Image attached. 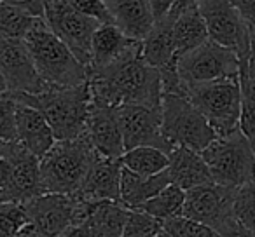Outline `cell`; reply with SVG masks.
<instances>
[{"instance_id": "1", "label": "cell", "mask_w": 255, "mask_h": 237, "mask_svg": "<svg viewBox=\"0 0 255 237\" xmlns=\"http://www.w3.org/2000/svg\"><path fill=\"white\" fill-rule=\"evenodd\" d=\"M91 101L100 106L143 105L161 108L163 85L159 70L142 58V42L109 67L88 70Z\"/></svg>"}, {"instance_id": "2", "label": "cell", "mask_w": 255, "mask_h": 237, "mask_svg": "<svg viewBox=\"0 0 255 237\" xmlns=\"http://www.w3.org/2000/svg\"><path fill=\"white\" fill-rule=\"evenodd\" d=\"M11 98L40 110L49 121L56 140H74L84 136L91 108V89L88 82L72 87L53 85L39 94H11Z\"/></svg>"}, {"instance_id": "3", "label": "cell", "mask_w": 255, "mask_h": 237, "mask_svg": "<svg viewBox=\"0 0 255 237\" xmlns=\"http://www.w3.org/2000/svg\"><path fill=\"white\" fill-rule=\"evenodd\" d=\"M25 44L39 75L51 85L72 87L88 82V68L61 42L44 18H35L25 35Z\"/></svg>"}, {"instance_id": "4", "label": "cell", "mask_w": 255, "mask_h": 237, "mask_svg": "<svg viewBox=\"0 0 255 237\" xmlns=\"http://www.w3.org/2000/svg\"><path fill=\"white\" fill-rule=\"evenodd\" d=\"M98 159V152L86 136L56 140L49 152L40 159L42 192L75 195Z\"/></svg>"}, {"instance_id": "5", "label": "cell", "mask_w": 255, "mask_h": 237, "mask_svg": "<svg viewBox=\"0 0 255 237\" xmlns=\"http://www.w3.org/2000/svg\"><path fill=\"white\" fill-rule=\"evenodd\" d=\"M185 96L206 117L219 138L241 131L240 77L220 79L185 87Z\"/></svg>"}, {"instance_id": "6", "label": "cell", "mask_w": 255, "mask_h": 237, "mask_svg": "<svg viewBox=\"0 0 255 237\" xmlns=\"http://www.w3.org/2000/svg\"><path fill=\"white\" fill-rule=\"evenodd\" d=\"M161 131L171 147H185L201 154L217 133L206 117L191 103L187 96L163 94L161 101Z\"/></svg>"}, {"instance_id": "7", "label": "cell", "mask_w": 255, "mask_h": 237, "mask_svg": "<svg viewBox=\"0 0 255 237\" xmlns=\"http://www.w3.org/2000/svg\"><path fill=\"white\" fill-rule=\"evenodd\" d=\"M215 183L238 190L255 180V154L241 131L217 136L201 152Z\"/></svg>"}, {"instance_id": "8", "label": "cell", "mask_w": 255, "mask_h": 237, "mask_svg": "<svg viewBox=\"0 0 255 237\" xmlns=\"http://www.w3.org/2000/svg\"><path fill=\"white\" fill-rule=\"evenodd\" d=\"M178 75L185 87L240 77V58L234 51L210 39L196 49L178 56Z\"/></svg>"}, {"instance_id": "9", "label": "cell", "mask_w": 255, "mask_h": 237, "mask_svg": "<svg viewBox=\"0 0 255 237\" xmlns=\"http://www.w3.org/2000/svg\"><path fill=\"white\" fill-rule=\"evenodd\" d=\"M44 21L54 35L68 46L77 60L89 67L91 61V44L100 23L96 19L75 11L67 0H47Z\"/></svg>"}, {"instance_id": "10", "label": "cell", "mask_w": 255, "mask_h": 237, "mask_svg": "<svg viewBox=\"0 0 255 237\" xmlns=\"http://www.w3.org/2000/svg\"><path fill=\"white\" fill-rule=\"evenodd\" d=\"M198 9L213 42L234 51L240 61L250 60L252 33L231 0H198Z\"/></svg>"}, {"instance_id": "11", "label": "cell", "mask_w": 255, "mask_h": 237, "mask_svg": "<svg viewBox=\"0 0 255 237\" xmlns=\"http://www.w3.org/2000/svg\"><path fill=\"white\" fill-rule=\"evenodd\" d=\"M0 74L11 94H39L53 87L39 75L23 39L0 37Z\"/></svg>"}, {"instance_id": "12", "label": "cell", "mask_w": 255, "mask_h": 237, "mask_svg": "<svg viewBox=\"0 0 255 237\" xmlns=\"http://www.w3.org/2000/svg\"><path fill=\"white\" fill-rule=\"evenodd\" d=\"M116 110L126 150L136 147H156L166 154L173 150L161 131V108H150L143 105H121Z\"/></svg>"}, {"instance_id": "13", "label": "cell", "mask_w": 255, "mask_h": 237, "mask_svg": "<svg viewBox=\"0 0 255 237\" xmlns=\"http://www.w3.org/2000/svg\"><path fill=\"white\" fill-rule=\"evenodd\" d=\"M32 223L44 237H58L67 227L75 223L79 199L75 195L44 192L23 202Z\"/></svg>"}, {"instance_id": "14", "label": "cell", "mask_w": 255, "mask_h": 237, "mask_svg": "<svg viewBox=\"0 0 255 237\" xmlns=\"http://www.w3.org/2000/svg\"><path fill=\"white\" fill-rule=\"evenodd\" d=\"M234 188H227L222 185L205 183L185 190V202L182 216L191 218L194 222L205 223L219 230L233 215Z\"/></svg>"}, {"instance_id": "15", "label": "cell", "mask_w": 255, "mask_h": 237, "mask_svg": "<svg viewBox=\"0 0 255 237\" xmlns=\"http://www.w3.org/2000/svg\"><path fill=\"white\" fill-rule=\"evenodd\" d=\"M84 136L100 157L119 160L126 152L116 108L100 106L91 101Z\"/></svg>"}, {"instance_id": "16", "label": "cell", "mask_w": 255, "mask_h": 237, "mask_svg": "<svg viewBox=\"0 0 255 237\" xmlns=\"http://www.w3.org/2000/svg\"><path fill=\"white\" fill-rule=\"evenodd\" d=\"M5 159L12 164V176L7 188V197L12 202H25L42 192L40 185V159L30 154L21 143L11 142Z\"/></svg>"}, {"instance_id": "17", "label": "cell", "mask_w": 255, "mask_h": 237, "mask_svg": "<svg viewBox=\"0 0 255 237\" xmlns=\"http://www.w3.org/2000/svg\"><path fill=\"white\" fill-rule=\"evenodd\" d=\"M16 142L30 154L42 159L56 143L49 121L40 110L26 103L16 101Z\"/></svg>"}, {"instance_id": "18", "label": "cell", "mask_w": 255, "mask_h": 237, "mask_svg": "<svg viewBox=\"0 0 255 237\" xmlns=\"http://www.w3.org/2000/svg\"><path fill=\"white\" fill-rule=\"evenodd\" d=\"M121 176H123L121 160L100 157L89 169L75 197L89 202L121 201Z\"/></svg>"}, {"instance_id": "19", "label": "cell", "mask_w": 255, "mask_h": 237, "mask_svg": "<svg viewBox=\"0 0 255 237\" xmlns=\"http://www.w3.org/2000/svg\"><path fill=\"white\" fill-rule=\"evenodd\" d=\"M112 23L129 39L143 40L154 26L149 0H105Z\"/></svg>"}, {"instance_id": "20", "label": "cell", "mask_w": 255, "mask_h": 237, "mask_svg": "<svg viewBox=\"0 0 255 237\" xmlns=\"http://www.w3.org/2000/svg\"><path fill=\"white\" fill-rule=\"evenodd\" d=\"M168 162V176L170 181L184 190H191L194 187L205 183H212L213 178L210 173L208 164L205 162L203 156L196 150L185 149V147H175L170 154Z\"/></svg>"}, {"instance_id": "21", "label": "cell", "mask_w": 255, "mask_h": 237, "mask_svg": "<svg viewBox=\"0 0 255 237\" xmlns=\"http://www.w3.org/2000/svg\"><path fill=\"white\" fill-rule=\"evenodd\" d=\"M142 40L129 39L121 32L114 23H107V25H100L98 30L95 32L91 44V61H89L88 70H95V68L109 67L110 63L117 61L133 51L136 46H140Z\"/></svg>"}, {"instance_id": "22", "label": "cell", "mask_w": 255, "mask_h": 237, "mask_svg": "<svg viewBox=\"0 0 255 237\" xmlns=\"http://www.w3.org/2000/svg\"><path fill=\"white\" fill-rule=\"evenodd\" d=\"M173 14L157 19L142 40V58L156 70H161L178 60L173 39Z\"/></svg>"}, {"instance_id": "23", "label": "cell", "mask_w": 255, "mask_h": 237, "mask_svg": "<svg viewBox=\"0 0 255 237\" xmlns=\"http://www.w3.org/2000/svg\"><path fill=\"white\" fill-rule=\"evenodd\" d=\"M171 181L168 176V171H163L154 176H142L133 171L123 167L121 176V202L128 209H140L147 201L159 194L164 187H168Z\"/></svg>"}, {"instance_id": "24", "label": "cell", "mask_w": 255, "mask_h": 237, "mask_svg": "<svg viewBox=\"0 0 255 237\" xmlns=\"http://www.w3.org/2000/svg\"><path fill=\"white\" fill-rule=\"evenodd\" d=\"M129 209L121 201L91 202L86 223L95 237H121Z\"/></svg>"}, {"instance_id": "25", "label": "cell", "mask_w": 255, "mask_h": 237, "mask_svg": "<svg viewBox=\"0 0 255 237\" xmlns=\"http://www.w3.org/2000/svg\"><path fill=\"white\" fill-rule=\"evenodd\" d=\"M173 39L178 56L196 49L201 44H205L206 40H210L208 28H206V23L203 19L201 12H199L198 5L175 16Z\"/></svg>"}, {"instance_id": "26", "label": "cell", "mask_w": 255, "mask_h": 237, "mask_svg": "<svg viewBox=\"0 0 255 237\" xmlns=\"http://www.w3.org/2000/svg\"><path fill=\"white\" fill-rule=\"evenodd\" d=\"M119 160L121 166L133 173L142 176H154L166 171L170 157L166 152L156 147H136V149L126 150Z\"/></svg>"}, {"instance_id": "27", "label": "cell", "mask_w": 255, "mask_h": 237, "mask_svg": "<svg viewBox=\"0 0 255 237\" xmlns=\"http://www.w3.org/2000/svg\"><path fill=\"white\" fill-rule=\"evenodd\" d=\"M184 202H185V190L177 185L170 183L168 187H164L159 194L154 195L150 201H147L142 206V211L149 213L150 216L166 222L175 216H182L184 213Z\"/></svg>"}, {"instance_id": "28", "label": "cell", "mask_w": 255, "mask_h": 237, "mask_svg": "<svg viewBox=\"0 0 255 237\" xmlns=\"http://www.w3.org/2000/svg\"><path fill=\"white\" fill-rule=\"evenodd\" d=\"M33 21H35V16H32L28 11L0 2V37L25 39Z\"/></svg>"}, {"instance_id": "29", "label": "cell", "mask_w": 255, "mask_h": 237, "mask_svg": "<svg viewBox=\"0 0 255 237\" xmlns=\"http://www.w3.org/2000/svg\"><path fill=\"white\" fill-rule=\"evenodd\" d=\"M233 215L245 229L255 234V180L245 183L234 194Z\"/></svg>"}, {"instance_id": "30", "label": "cell", "mask_w": 255, "mask_h": 237, "mask_svg": "<svg viewBox=\"0 0 255 237\" xmlns=\"http://www.w3.org/2000/svg\"><path fill=\"white\" fill-rule=\"evenodd\" d=\"M163 232V222L142 209H129L121 237H157Z\"/></svg>"}, {"instance_id": "31", "label": "cell", "mask_w": 255, "mask_h": 237, "mask_svg": "<svg viewBox=\"0 0 255 237\" xmlns=\"http://www.w3.org/2000/svg\"><path fill=\"white\" fill-rule=\"evenodd\" d=\"M163 232L168 237H222L219 230L185 216H175L163 222Z\"/></svg>"}, {"instance_id": "32", "label": "cell", "mask_w": 255, "mask_h": 237, "mask_svg": "<svg viewBox=\"0 0 255 237\" xmlns=\"http://www.w3.org/2000/svg\"><path fill=\"white\" fill-rule=\"evenodd\" d=\"M28 223V216L21 202L0 204V237H16V234Z\"/></svg>"}, {"instance_id": "33", "label": "cell", "mask_w": 255, "mask_h": 237, "mask_svg": "<svg viewBox=\"0 0 255 237\" xmlns=\"http://www.w3.org/2000/svg\"><path fill=\"white\" fill-rule=\"evenodd\" d=\"M16 101L9 92L0 94V138L16 142Z\"/></svg>"}, {"instance_id": "34", "label": "cell", "mask_w": 255, "mask_h": 237, "mask_svg": "<svg viewBox=\"0 0 255 237\" xmlns=\"http://www.w3.org/2000/svg\"><path fill=\"white\" fill-rule=\"evenodd\" d=\"M67 2L75 9V11H79L84 16H89V18L96 19L100 25L112 23V16H110L109 9H107L105 0H67Z\"/></svg>"}, {"instance_id": "35", "label": "cell", "mask_w": 255, "mask_h": 237, "mask_svg": "<svg viewBox=\"0 0 255 237\" xmlns=\"http://www.w3.org/2000/svg\"><path fill=\"white\" fill-rule=\"evenodd\" d=\"M231 4L236 7L243 21L247 23L252 33V42L255 40V0H231Z\"/></svg>"}, {"instance_id": "36", "label": "cell", "mask_w": 255, "mask_h": 237, "mask_svg": "<svg viewBox=\"0 0 255 237\" xmlns=\"http://www.w3.org/2000/svg\"><path fill=\"white\" fill-rule=\"evenodd\" d=\"M219 234L222 237H255V234H252L248 229H245L234 216H231V218L220 227Z\"/></svg>"}, {"instance_id": "37", "label": "cell", "mask_w": 255, "mask_h": 237, "mask_svg": "<svg viewBox=\"0 0 255 237\" xmlns=\"http://www.w3.org/2000/svg\"><path fill=\"white\" fill-rule=\"evenodd\" d=\"M0 2L25 9L35 18H44V11H46V2H42V0H0Z\"/></svg>"}, {"instance_id": "38", "label": "cell", "mask_w": 255, "mask_h": 237, "mask_svg": "<svg viewBox=\"0 0 255 237\" xmlns=\"http://www.w3.org/2000/svg\"><path fill=\"white\" fill-rule=\"evenodd\" d=\"M58 237H95V236H93L88 223L82 222V223H72Z\"/></svg>"}, {"instance_id": "39", "label": "cell", "mask_w": 255, "mask_h": 237, "mask_svg": "<svg viewBox=\"0 0 255 237\" xmlns=\"http://www.w3.org/2000/svg\"><path fill=\"white\" fill-rule=\"evenodd\" d=\"M149 4L156 21L168 16L171 12V9H173V0H149Z\"/></svg>"}, {"instance_id": "40", "label": "cell", "mask_w": 255, "mask_h": 237, "mask_svg": "<svg viewBox=\"0 0 255 237\" xmlns=\"http://www.w3.org/2000/svg\"><path fill=\"white\" fill-rule=\"evenodd\" d=\"M12 176V164L5 157H0V190L7 194L9 183H11Z\"/></svg>"}, {"instance_id": "41", "label": "cell", "mask_w": 255, "mask_h": 237, "mask_svg": "<svg viewBox=\"0 0 255 237\" xmlns=\"http://www.w3.org/2000/svg\"><path fill=\"white\" fill-rule=\"evenodd\" d=\"M198 5V0H173V9H171L170 14L178 16L180 12L187 11L191 7H196Z\"/></svg>"}, {"instance_id": "42", "label": "cell", "mask_w": 255, "mask_h": 237, "mask_svg": "<svg viewBox=\"0 0 255 237\" xmlns=\"http://www.w3.org/2000/svg\"><path fill=\"white\" fill-rule=\"evenodd\" d=\"M16 237H44V236L32 225V223H26V225L16 234Z\"/></svg>"}, {"instance_id": "43", "label": "cell", "mask_w": 255, "mask_h": 237, "mask_svg": "<svg viewBox=\"0 0 255 237\" xmlns=\"http://www.w3.org/2000/svg\"><path fill=\"white\" fill-rule=\"evenodd\" d=\"M9 149H11V142L0 138V157H7Z\"/></svg>"}, {"instance_id": "44", "label": "cell", "mask_w": 255, "mask_h": 237, "mask_svg": "<svg viewBox=\"0 0 255 237\" xmlns=\"http://www.w3.org/2000/svg\"><path fill=\"white\" fill-rule=\"evenodd\" d=\"M5 92H7V84H5L4 77L0 74V94H5Z\"/></svg>"}, {"instance_id": "45", "label": "cell", "mask_w": 255, "mask_h": 237, "mask_svg": "<svg viewBox=\"0 0 255 237\" xmlns=\"http://www.w3.org/2000/svg\"><path fill=\"white\" fill-rule=\"evenodd\" d=\"M2 202H9V197H7V194H5V192L0 190V204H2Z\"/></svg>"}, {"instance_id": "46", "label": "cell", "mask_w": 255, "mask_h": 237, "mask_svg": "<svg viewBox=\"0 0 255 237\" xmlns=\"http://www.w3.org/2000/svg\"><path fill=\"white\" fill-rule=\"evenodd\" d=\"M252 53L255 54V40H254V42H252Z\"/></svg>"}, {"instance_id": "47", "label": "cell", "mask_w": 255, "mask_h": 237, "mask_svg": "<svg viewBox=\"0 0 255 237\" xmlns=\"http://www.w3.org/2000/svg\"><path fill=\"white\" fill-rule=\"evenodd\" d=\"M157 237H168V236H166V234H164V232H161V234H159V236H157Z\"/></svg>"}, {"instance_id": "48", "label": "cell", "mask_w": 255, "mask_h": 237, "mask_svg": "<svg viewBox=\"0 0 255 237\" xmlns=\"http://www.w3.org/2000/svg\"><path fill=\"white\" fill-rule=\"evenodd\" d=\"M42 2H46V4H47V0H42Z\"/></svg>"}]
</instances>
